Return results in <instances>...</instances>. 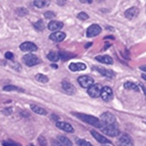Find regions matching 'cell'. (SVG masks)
<instances>
[{
  "label": "cell",
  "mask_w": 146,
  "mask_h": 146,
  "mask_svg": "<svg viewBox=\"0 0 146 146\" xmlns=\"http://www.w3.org/2000/svg\"><path fill=\"white\" fill-rule=\"evenodd\" d=\"M86 65L83 63H71L69 65V69L73 72L76 71H82L86 69Z\"/></svg>",
  "instance_id": "ac0fdd59"
},
{
  "label": "cell",
  "mask_w": 146,
  "mask_h": 146,
  "mask_svg": "<svg viewBox=\"0 0 146 146\" xmlns=\"http://www.w3.org/2000/svg\"><path fill=\"white\" fill-rule=\"evenodd\" d=\"M33 26H34V28L38 31H43L45 29V24L43 23L42 20H38L36 23H34Z\"/></svg>",
  "instance_id": "4316f807"
},
{
  "label": "cell",
  "mask_w": 146,
  "mask_h": 146,
  "mask_svg": "<svg viewBox=\"0 0 146 146\" xmlns=\"http://www.w3.org/2000/svg\"><path fill=\"white\" fill-rule=\"evenodd\" d=\"M13 57H14V55H13L12 52H5V58L6 59H8V60H13Z\"/></svg>",
  "instance_id": "836d02e7"
},
{
  "label": "cell",
  "mask_w": 146,
  "mask_h": 146,
  "mask_svg": "<svg viewBox=\"0 0 146 146\" xmlns=\"http://www.w3.org/2000/svg\"><path fill=\"white\" fill-rule=\"evenodd\" d=\"M81 2H82V3H85V2H88V3H92L93 1H92V0H89V1H84V0H81Z\"/></svg>",
  "instance_id": "8d00e7d4"
},
{
  "label": "cell",
  "mask_w": 146,
  "mask_h": 146,
  "mask_svg": "<svg viewBox=\"0 0 146 146\" xmlns=\"http://www.w3.org/2000/svg\"><path fill=\"white\" fill-rule=\"evenodd\" d=\"M142 77H143L144 80H146V75H145V74H142Z\"/></svg>",
  "instance_id": "ab89813d"
},
{
  "label": "cell",
  "mask_w": 146,
  "mask_h": 146,
  "mask_svg": "<svg viewBox=\"0 0 146 146\" xmlns=\"http://www.w3.org/2000/svg\"><path fill=\"white\" fill-rule=\"evenodd\" d=\"M28 146H34V145H33V144H29Z\"/></svg>",
  "instance_id": "b9f144b4"
},
{
  "label": "cell",
  "mask_w": 146,
  "mask_h": 146,
  "mask_svg": "<svg viewBox=\"0 0 146 146\" xmlns=\"http://www.w3.org/2000/svg\"><path fill=\"white\" fill-rule=\"evenodd\" d=\"M52 119H56V121H58V119H59V117H58V116H56L54 114L52 115Z\"/></svg>",
  "instance_id": "d590c367"
},
{
  "label": "cell",
  "mask_w": 146,
  "mask_h": 146,
  "mask_svg": "<svg viewBox=\"0 0 146 146\" xmlns=\"http://www.w3.org/2000/svg\"><path fill=\"white\" fill-rule=\"evenodd\" d=\"M50 39L54 42H60L66 38V33L63 32H55L49 36Z\"/></svg>",
  "instance_id": "8fae6325"
},
{
  "label": "cell",
  "mask_w": 146,
  "mask_h": 146,
  "mask_svg": "<svg viewBox=\"0 0 146 146\" xmlns=\"http://www.w3.org/2000/svg\"><path fill=\"white\" fill-rule=\"evenodd\" d=\"M78 144L80 146H93L89 142H88V141H86L84 139H80V140H78Z\"/></svg>",
  "instance_id": "1f68e13d"
},
{
  "label": "cell",
  "mask_w": 146,
  "mask_h": 146,
  "mask_svg": "<svg viewBox=\"0 0 146 146\" xmlns=\"http://www.w3.org/2000/svg\"><path fill=\"white\" fill-rule=\"evenodd\" d=\"M35 78H36V80H37L38 82H42V83H46V82H48V81H49V79H48L47 76H46V75H44V74H38L35 76Z\"/></svg>",
  "instance_id": "d4e9b609"
},
{
  "label": "cell",
  "mask_w": 146,
  "mask_h": 146,
  "mask_svg": "<svg viewBox=\"0 0 146 146\" xmlns=\"http://www.w3.org/2000/svg\"><path fill=\"white\" fill-rule=\"evenodd\" d=\"M102 88V87L100 84H93L92 86H90L88 88V95L91 97H93V98H97L101 95Z\"/></svg>",
  "instance_id": "8992f818"
},
{
  "label": "cell",
  "mask_w": 146,
  "mask_h": 146,
  "mask_svg": "<svg viewBox=\"0 0 146 146\" xmlns=\"http://www.w3.org/2000/svg\"><path fill=\"white\" fill-rule=\"evenodd\" d=\"M3 89H4L5 91H21V92L24 91L23 89H21V88H18V87H16V86H13V85H7V86H5V87L3 88Z\"/></svg>",
  "instance_id": "83f0119b"
},
{
  "label": "cell",
  "mask_w": 146,
  "mask_h": 146,
  "mask_svg": "<svg viewBox=\"0 0 146 146\" xmlns=\"http://www.w3.org/2000/svg\"><path fill=\"white\" fill-rule=\"evenodd\" d=\"M124 88L128 89V90H134L136 92H138L139 91V87L136 84V83H133V82H125L124 83Z\"/></svg>",
  "instance_id": "7402d4cb"
},
{
  "label": "cell",
  "mask_w": 146,
  "mask_h": 146,
  "mask_svg": "<svg viewBox=\"0 0 146 146\" xmlns=\"http://www.w3.org/2000/svg\"><path fill=\"white\" fill-rule=\"evenodd\" d=\"M141 69H143V70H144V71H145V67H142V68H141Z\"/></svg>",
  "instance_id": "60d3db41"
},
{
  "label": "cell",
  "mask_w": 146,
  "mask_h": 146,
  "mask_svg": "<svg viewBox=\"0 0 146 146\" xmlns=\"http://www.w3.org/2000/svg\"><path fill=\"white\" fill-rule=\"evenodd\" d=\"M91 134L93 137H94V138H96V140L97 142H99L100 143H110V141L108 138H106L102 135L99 134L96 130H91Z\"/></svg>",
  "instance_id": "5bb4252c"
},
{
  "label": "cell",
  "mask_w": 146,
  "mask_h": 146,
  "mask_svg": "<svg viewBox=\"0 0 146 146\" xmlns=\"http://www.w3.org/2000/svg\"><path fill=\"white\" fill-rule=\"evenodd\" d=\"M96 60H98L101 63H104V64H113V59L109 56V55H102V56H96Z\"/></svg>",
  "instance_id": "d6986e66"
},
{
  "label": "cell",
  "mask_w": 146,
  "mask_h": 146,
  "mask_svg": "<svg viewBox=\"0 0 146 146\" xmlns=\"http://www.w3.org/2000/svg\"><path fill=\"white\" fill-rule=\"evenodd\" d=\"M78 82L82 88H88L90 86L94 84V79L88 75H82L81 77H79Z\"/></svg>",
  "instance_id": "5b68a950"
},
{
  "label": "cell",
  "mask_w": 146,
  "mask_h": 146,
  "mask_svg": "<svg viewBox=\"0 0 146 146\" xmlns=\"http://www.w3.org/2000/svg\"><path fill=\"white\" fill-rule=\"evenodd\" d=\"M92 46V43H91V42H89V43H88V45H86V46H85V47H86V48H88V47H89V46Z\"/></svg>",
  "instance_id": "74e56055"
},
{
  "label": "cell",
  "mask_w": 146,
  "mask_h": 146,
  "mask_svg": "<svg viewBox=\"0 0 146 146\" xmlns=\"http://www.w3.org/2000/svg\"><path fill=\"white\" fill-rule=\"evenodd\" d=\"M44 15L46 19H54L55 17V14L52 11H46L44 13Z\"/></svg>",
  "instance_id": "d6a6232c"
},
{
  "label": "cell",
  "mask_w": 146,
  "mask_h": 146,
  "mask_svg": "<svg viewBox=\"0 0 146 146\" xmlns=\"http://www.w3.org/2000/svg\"><path fill=\"white\" fill-rule=\"evenodd\" d=\"M2 144H3V146H21V144H19L14 141H11V140L4 141Z\"/></svg>",
  "instance_id": "f1b7e54d"
},
{
  "label": "cell",
  "mask_w": 146,
  "mask_h": 146,
  "mask_svg": "<svg viewBox=\"0 0 146 146\" xmlns=\"http://www.w3.org/2000/svg\"><path fill=\"white\" fill-rule=\"evenodd\" d=\"M51 67H52V68H58L56 65H54V64H52V65L51 66Z\"/></svg>",
  "instance_id": "f35d334b"
},
{
  "label": "cell",
  "mask_w": 146,
  "mask_h": 146,
  "mask_svg": "<svg viewBox=\"0 0 146 146\" xmlns=\"http://www.w3.org/2000/svg\"><path fill=\"white\" fill-rule=\"evenodd\" d=\"M94 69H96L101 74L108 77V78H113L115 77V73L112 71V70H110V69H107V68H100V67H95Z\"/></svg>",
  "instance_id": "9a60e30c"
},
{
  "label": "cell",
  "mask_w": 146,
  "mask_h": 146,
  "mask_svg": "<svg viewBox=\"0 0 146 146\" xmlns=\"http://www.w3.org/2000/svg\"><path fill=\"white\" fill-rule=\"evenodd\" d=\"M100 96L102 98L103 101L105 102H110L113 99V91L112 89L110 88V87H103L102 88V91H101V95Z\"/></svg>",
  "instance_id": "52a82bcc"
},
{
  "label": "cell",
  "mask_w": 146,
  "mask_h": 146,
  "mask_svg": "<svg viewBox=\"0 0 146 146\" xmlns=\"http://www.w3.org/2000/svg\"><path fill=\"white\" fill-rule=\"evenodd\" d=\"M75 55L73 54H70V52H59V57L62 60H68L70 59H73Z\"/></svg>",
  "instance_id": "44dd1931"
},
{
  "label": "cell",
  "mask_w": 146,
  "mask_h": 146,
  "mask_svg": "<svg viewBox=\"0 0 146 146\" xmlns=\"http://www.w3.org/2000/svg\"><path fill=\"white\" fill-rule=\"evenodd\" d=\"M62 88L69 95H74L75 93V88L73 86L72 83H70L69 82H67V81L62 82Z\"/></svg>",
  "instance_id": "2e32d148"
},
{
  "label": "cell",
  "mask_w": 146,
  "mask_h": 146,
  "mask_svg": "<svg viewBox=\"0 0 146 146\" xmlns=\"http://www.w3.org/2000/svg\"><path fill=\"white\" fill-rule=\"evenodd\" d=\"M102 125H117L115 116L110 112H105L101 115V120Z\"/></svg>",
  "instance_id": "7a4b0ae2"
},
{
  "label": "cell",
  "mask_w": 146,
  "mask_h": 146,
  "mask_svg": "<svg viewBox=\"0 0 146 146\" xmlns=\"http://www.w3.org/2000/svg\"><path fill=\"white\" fill-rule=\"evenodd\" d=\"M49 2L50 1H46V0H35V1H33V5L38 8H43L48 5Z\"/></svg>",
  "instance_id": "603a6c76"
},
{
  "label": "cell",
  "mask_w": 146,
  "mask_h": 146,
  "mask_svg": "<svg viewBox=\"0 0 146 146\" xmlns=\"http://www.w3.org/2000/svg\"><path fill=\"white\" fill-rule=\"evenodd\" d=\"M101 129L104 134L110 137H116L120 133L117 125H102Z\"/></svg>",
  "instance_id": "3957f363"
},
{
  "label": "cell",
  "mask_w": 146,
  "mask_h": 146,
  "mask_svg": "<svg viewBox=\"0 0 146 146\" xmlns=\"http://www.w3.org/2000/svg\"><path fill=\"white\" fill-rule=\"evenodd\" d=\"M52 145L54 146H62L60 143V142L59 141H57V140H52Z\"/></svg>",
  "instance_id": "e575fe53"
},
{
  "label": "cell",
  "mask_w": 146,
  "mask_h": 146,
  "mask_svg": "<svg viewBox=\"0 0 146 146\" xmlns=\"http://www.w3.org/2000/svg\"><path fill=\"white\" fill-rule=\"evenodd\" d=\"M31 110H32L34 113H36V114H38V115H46L47 114V111H46V110H44L43 108L39 107V106L35 105V104H32V105H31Z\"/></svg>",
  "instance_id": "ffe728a7"
},
{
  "label": "cell",
  "mask_w": 146,
  "mask_h": 146,
  "mask_svg": "<svg viewBox=\"0 0 146 146\" xmlns=\"http://www.w3.org/2000/svg\"><path fill=\"white\" fill-rule=\"evenodd\" d=\"M56 126L62 129L65 132H68V133H72L74 132V128L72 127L71 124L68 123H65V122H57L56 123Z\"/></svg>",
  "instance_id": "7c38bea8"
},
{
  "label": "cell",
  "mask_w": 146,
  "mask_h": 146,
  "mask_svg": "<svg viewBox=\"0 0 146 146\" xmlns=\"http://www.w3.org/2000/svg\"><path fill=\"white\" fill-rule=\"evenodd\" d=\"M38 143H39V146H46L47 143H46V138L43 137V136H40L38 138Z\"/></svg>",
  "instance_id": "4dcf8cb0"
},
{
  "label": "cell",
  "mask_w": 146,
  "mask_h": 146,
  "mask_svg": "<svg viewBox=\"0 0 146 146\" xmlns=\"http://www.w3.org/2000/svg\"><path fill=\"white\" fill-rule=\"evenodd\" d=\"M47 27L50 31H52V32H55L57 30H60L63 27V23L62 22H60V21H51Z\"/></svg>",
  "instance_id": "e0dca14e"
},
{
  "label": "cell",
  "mask_w": 146,
  "mask_h": 146,
  "mask_svg": "<svg viewBox=\"0 0 146 146\" xmlns=\"http://www.w3.org/2000/svg\"><path fill=\"white\" fill-rule=\"evenodd\" d=\"M102 32V28L101 26L95 24V25H91L89 27L87 30V36L88 38H93V37H96L97 35H99Z\"/></svg>",
  "instance_id": "ba28073f"
},
{
  "label": "cell",
  "mask_w": 146,
  "mask_h": 146,
  "mask_svg": "<svg viewBox=\"0 0 146 146\" xmlns=\"http://www.w3.org/2000/svg\"><path fill=\"white\" fill-rule=\"evenodd\" d=\"M138 12L139 11L137 7H131L124 12V15L128 19H133L137 16Z\"/></svg>",
  "instance_id": "4fadbf2b"
},
{
  "label": "cell",
  "mask_w": 146,
  "mask_h": 146,
  "mask_svg": "<svg viewBox=\"0 0 146 146\" xmlns=\"http://www.w3.org/2000/svg\"><path fill=\"white\" fill-rule=\"evenodd\" d=\"M19 47L24 52H35L38 50V46L34 43L30 42V41H26V42L22 43Z\"/></svg>",
  "instance_id": "30bf717a"
},
{
  "label": "cell",
  "mask_w": 146,
  "mask_h": 146,
  "mask_svg": "<svg viewBox=\"0 0 146 146\" xmlns=\"http://www.w3.org/2000/svg\"><path fill=\"white\" fill-rule=\"evenodd\" d=\"M47 58L51 61H58L60 60L59 54H57V52H49V54H47Z\"/></svg>",
  "instance_id": "484cf974"
},
{
  "label": "cell",
  "mask_w": 146,
  "mask_h": 146,
  "mask_svg": "<svg viewBox=\"0 0 146 146\" xmlns=\"http://www.w3.org/2000/svg\"><path fill=\"white\" fill-rule=\"evenodd\" d=\"M118 146H134V143H133V141H132L131 137L129 135L124 134L119 138Z\"/></svg>",
  "instance_id": "9c48e42d"
},
{
  "label": "cell",
  "mask_w": 146,
  "mask_h": 146,
  "mask_svg": "<svg viewBox=\"0 0 146 146\" xmlns=\"http://www.w3.org/2000/svg\"><path fill=\"white\" fill-rule=\"evenodd\" d=\"M74 115H75L76 117H78L79 119H81L82 121L91 124L96 128H102V123L100 121V119H98L96 116H93V115H86V114H81V113H73Z\"/></svg>",
  "instance_id": "6da1fadb"
},
{
  "label": "cell",
  "mask_w": 146,
  "mask_h": 146,
  "mask_svg": "<svg viewBox=\"0 0 146 146\" xmlns=\"http://www.w3.org/2000/svg\"><path fill=\"white\" fill-rule=\"evenodd\" d=\"M23 61L26 66H28V67H33V66H35L38 63H40L41 60L35 54H29L23 57Z\"/></svg>",
  "instance_id": "277c9868"
},
{
  "label": "cell",
  "mask_w": 146,
  "mask_h": 146,
  "mask_svg": "<svg viewBox=\"0 0 146 146\" xmlns=\"http://www.w3.org/2000/svg\"><path fill=\"white\" fill-rule=\"evenodd\" d=\"M58 141L62 146H72V142L66 137H59Z\"/></svg>",
  "instance_id": "cb8c5ba5"
},
{
  "label": "cell",
  "mask_w": 146,
  "mask_h": 146,
  "mask_svg": "<svg viewBox=\"0 0 146 146\" xmlns=\"http://www.w3.org/2000/svg\"><path fill=\"white\" fill-rule=\"evenodd\" d=\"M77 17L79 19H81V20H87L89 18V16L87 14L86 12H80Z\"/></svg>",
  "instance_id": "f546056e"
}]
</instances>
